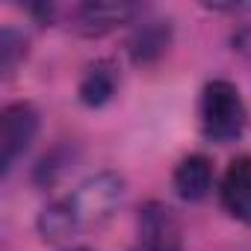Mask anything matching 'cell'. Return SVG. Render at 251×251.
<instances>
[{
    "label": "cell",
    "instance_id": "8fae6325",
    "mask_svg": "<svg viewBox=\"0 0 251 251\" xmlns=\"http://www.w3.org/2000/svg\"><path fill=\"white\" fill-rule=\"evenodd\" d=\"M74 251H86V248H74Z\"/></svg>",
    "mask_w": 251,
    "mask_h": 251
},
{
    "label": "cell",
    "instance_id": "7a4b0ae2",
    "mask_svg": "<svg viewBox=\"0 0 251 251\" xmlns=\"http://www.w3.org/2000/svg\"><path fill=\"white\" fill-rule=\"evenodd\" d=\"M198 118H201V133L210 142H233L245 127V106L236 86L227 80L207 83L201 92Z\"/></svg>",
    "mask_w": 251,
    "mask_h": 251
},
{
    "label": "cell",
    "instance_id": "5b68a950",
    "mask_svg": "<svg viewBox=\"0 0 251 251\" xmlns=\"http://www.w3.org/2000/svg\"><path fill=\"white\" fill-rule=\"evenodd\" d=\"M222 207L236 219L251 225V157H236L222 177Z\"/></svg>",
    "mask_w": 251,
    "mask_h": 251
},
{
    "label": "cell",
    "instance_id": "52a82bcc",
    "mask_svg": "<svg viewBox=\"0 0 251 251\" xmlns=\"http://www.w3.org/2000/svg\"><path fill=\"white\" fill-rule=\"evenodd\" d=\"M210 183H213V166L201 154L180 160V166L175 169V189L183 201H201L210 192Z\"/></svg>",
    "mask_w": 251,
    "mask_h": 251
},
{
    "label": "cell",
    "instance_id": "3957f363",
    "mask_svg": "<svg viewBox=\"0 0 251 251\" xmlns=\"http://www.w3.org/2000/svg\"><path fill=\"white\" fill-rule=\"evenodd\" d=\"M130 251H183L180 225L166 204H145L136 219V245Z\"/></svg>",
    "mask_w": 251,
    "mask_h": 251
},
{
    "label": "cell",
    "instance_id": "9c48e42d",
    "mask_svg": "<svg viewBox=\"0 0 251 251\" xmlns=\"http://www.w3.org/2000/svg\"><path fill=\"white\" fill-rule=\"evenodd\" d=\"M166 42H169V33H166L160 24L145 27V30L136 36V42H133V56H136V62H145V59H151V56L163 53Z\"/></svg>",
    "mask_w": 251,
    "mask_h": 251
},
{
    "label": "cell",
    "instance_id": "8992f818",
    "mask_svg": "<svg viewBox=\"0 0 251 251\" xmlns=\"http://www.w3.org/2000/svg\"><path fill=\"white\" fill-rule=\"evenodd\" d=\"M136 6L130 3H86L77 9V30L86 36H103L118 24H127Z\"/></svg>",
    "mask_w": 251,
    "mask_h": 251
},
{
    "label": "cell",
    "instance_id": "30bf717a",
    "mask_svg": "<svg viewBox=\"0 0 251 251\" xmlns=\"http://www.w3.org/2000/svg\"><path fill=\"white\" fill-rule=\"evenodd\" d=\"M21 48H24V39L15 30H3V39H0V53H3V71L6 74L15 71V62L21 56Z\"/></svg>",
    "mask_w": 251,
    "mask_h": 251
},
{
    "label": "cell",
    "instance_id": "ba28073f",
    "mask_svg": "<svg viewBox=\"0 0 251 251\" xmlns=\"http://www.w3.org/2000/svg\"><path fill=\"white\" fill-rule=\"evenodd\" d=\"M115 92V74L106 68V65H95L89 68V74L83 77L80 83V100L89 103V106H100L112 98Z\"/></svg>",
    "mask_w": 251,
    "mask_h": 251
},
{
    "label": "cell",
    "instance_id": "6da1fadb",
    "mask_svg": "<svg viewBox=\"0 0 251 251\" xmlns=\"http://www.w3.org/2000/svg\"><path fill=\"white\" fill-rule=\"evenodd\" d=\"M121 198H124V180L118 175H112V172L95 175V177L83 180L68 198L45 207L39 216V230L45 239L59 242L80 227L103 222L121 204Z\"/></svg>",
    "mask_w": 251,
    "mask_h": 251
},
{
    "label": "cell",
    "instance_id": "277c9868",
    "mask_svg": "<svg viewBox=\"0 0 251 251\" xmlns=\"http://www.w3.org/2000/svg\"><path fill=\"white\" fill-rule=\"evenodd\" d=\"M39 133V112L30 103H9L0 115V151H3V175L12 172L18 157L30 148Z\"/></svg>",
    "mask_w": 251,
    "mask_h": 251
}]
</instances>
